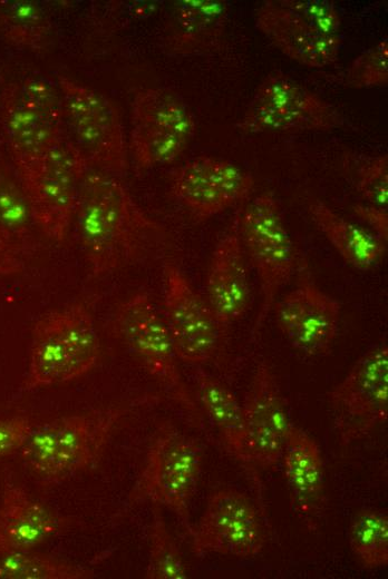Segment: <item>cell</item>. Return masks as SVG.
Wrapping results in <instances>:
<instances>
[{
    "label": "cell",
    "mask_w": 388,
    "mask_h": 579,
    "mask_svg": "<svg viewBox=\"0 0 388 579\" xmlns=\"http://www.w3.org/2000/svg\"><path fill=\"white\" fill-rule=\"evenodd\" d=\"M0 126L14 168L43 156L67 136L58 84L29 76L1 91Z\"/></svg>",
    "instance_id": "cell-5"
},
{
    "label": "cell",
    "mask_w": 388,
    "mask_h": 579,
    "mask_svg": "<svg viewBox=\"0 0 388 579\" xmlns=\"http://www.w3.org/2000/svg\"><path fill=\"white\" fill-rule=\"evenodd\" d=\"M348 540L355 556L366 569L388 565V516L385 511L366 509L350 522Z\"/></svg>",
    "instance_id": "cell-27"
},
{
    "label": "cell",
    "mask_w": 388,
    "mask_h": 579,
    "mask_svg": "<svg viewBox=\"0 0 388 579\" xmlns=\"http://www.w3.org/2000/svg\"><path fill=\"white\" fill-rule=\"evenodd\" d=\"M48 13L36 1L0 0V39L31 52L45 50L51 39Z\"/></svg>",
    "instance_id": "cell-26"
},
{
    "label": "cell",
    "mask_w": 388,
    "mask_h": 579,
    "mask_svg": "<svg viewBox=\"0 0 388 579\" xmlns=\"http://www.w3.org/2000/svg\"><path fill=\"white\" fill-rule=\"evenodd\" d=\"M239 229L245 256L261 286V304L252 330L254 337L272 311L279 291L294 272L295 252L273 192L261 193L242 208Z\"/></svg>",
    "instance_id": "cell-8"
},
{
    "label": "cell",
    "mask_w": 388,
    "mask_h": 579,
    "mask_svg": "<svg viewBox=\"0 0 388 579\" xmlns=\"http://www.w3.org/2000/svg\"><path fill=\"white\" fill-rule=\"evenodd\" d=\"M333 424L347 445L386 423L388 416V347L365 353L329 393Z\"/></svg>",
    "instance_id": "cell-11"
},
{
    "label": "cell",
    "mask_w": 388,
    "mask_h": 579,
    "mask_svg": "<svg viewBox=\"0 0 388 579\" xmlns=\"http://www.w3.org/2000/svg\"><path fill=\"white\" fill-rule=\"evenodd\" d=\"M253 188L251 173L212 156L187 160L171 174V194L200 220L246 199Z\"/></svg>",
    "instance_id": "cell-14"
},
{
    "label": "cell",
    "mask_w": 388,
    "mask_h": 579,
    "mask_svg": "<svg viewBox=\"0 0 388 579\" xmlns=\"http://www.w3.org/2000/svg\"><path fill=\"white\" fill-rule=\"evenodd\" d=\"M163 320L177 359L200 366L215 356L225 328L217 322L208 303L173 263L164 265Z\"/></svg>",
    "instance_id": "cell-12"
},
{
    "label": "cell",
    "mask_w": 388,
    "mask_h": 579,
    "mask_svg": "<svg viewBox=\"0 0 388 579\" xmlns=\"http://www.w3.org/2000/svg\"><path fill=\"white\" fill-rule=\"evenodd\" d=\"M59 518L20 487L6 482L0 506V556L30 551L59 532Z\"/></svg>",
    "instance_id": "cell-23"
},
{
    "label": "cell",
    "mask_w": 388,
    "mask_h": 579,
    "mask_svg": "<svg viewBox=\"0 0 388 579\" xmlns=\"http://www.w3.org/2000/svg\"><path fill=\"white\" fill-rule=\"evenodd\" d=\"M308 212L311 220L346 263L366 271L381 262L386 244L375 234L341 217L320 199L310 200Z\"/></svg>",
    "instance_id": "cell-24"
},
{
    "label": "cell",
    "mask_w": 388,
    "mask_h": 579,
    "mask_svg": "<svg viewBox=\"0 0 388 579\" xmlns=\"http://www.w3.org/2000/svg\"><path fill=\"white\" fill-rule=\"evenodd\" d=\"M67 136L96 170L120 177L128 169V141L119 111L101 92L59 76Z\"/></svg>",
    "instance_id": "cell-7"
},
{
    "label": "cell",
    "mask_w": 388,
    "mask_h": 579,
    "mask_svg": "<svg viewBox=\"0 0 388 579\" xmlns=\"http://www.w3.org/2000/svg\"><path fill=\"white\" fill-rule=\"evenodd\" d=\"M145 577L148 579H185L187 577L181 551L167 529L158 504L153 507Z\"/></svg>",
    "instance_id": "cell-29"
},
{
    "label": "cell",
    "mask_w": 388,
    "mask_h": 579,
    "mask_svg": "<svg viewBox=\"0 0 388 579\" xmlns=\"http://www.w3.org/2000/svg\"><path fill=\"white\" fill-rule=\"evenodd\" d=\"M343 84L350 88H372L388 85V39L360 53L343 75Z\"/></svg>",
    "instance_id": "cell-30"
},
{
    "label": "cell",
    "mask_w": 388,
    "mask_h": 579,
    "mask_svg": "<svg viewBox=\"0 0 388 579\" xmlns=\"http://www.w3.org/2000/svg\"><path fill=\"white\" fill-rule=\"evenodd\" d=\"M35 227L13 165L0 153V277L23 272L37 249Z\"/></svg>",
    "instance_id": "cell-21"
},
{
    "label": "cell",
    "mask_w": 388,
    "mask_h": 579,
    "mask_svg": "<svg viewBox=\"0 0 388 579\" xmlns=\"http://www.w3.org/2000/svg\"><path fill=\"white\" fill-rule=\"evenodd\" d=\"M230 6L223 0H180L166 21L163 41L168 52L192 56L216 48L223 39Z\"/></svg>",
    "instance_id": "cell-22"
},
{
    "label": "cell",
    "mask_w": 388,
    "mask_h": 579,
    "mask_svg": "<svg viewBox=\"0 0 388 579\" xmlns=\"http://www.w3.org/2000/svg\"><path fill=\"white\" fill-rule=\"evenodd\" d=\"M197 556L220 553L248 558L263 548L261 520L249 497L236 489L214 492L190 534Z\"/></svg>",
    "instance_id": "cell-13"
},
{
    "label": "cell",
    "mask_w": 388,
    "mask_h": 579,
    "mask_svg": "<svg viewBox=\"0 0 388 579\" xmlns=\"http://www.w3.org/2000/svg\"><path fill=\"white\" fill-rule=\"evenodd\" d=\"M242 410L250 465L275 470L281 462L291 423L277 377L264 359L256 364Z\"/></svg>",
    "instance_id": "cell-16"
},
{
    "label": "cell",
    "mask_w": 388,
    "mask_h": 579,
    "mask_svg": "<svg viewBox=\"0 0 388 579\" xmlns=\"http://www.w3.org/2000/svg\"><path fill=\"white\" fill-rule=\"evenodd\" d=\"M122 413L118 408H107L32 428L20 448L22 459L46 485L93 468Z\"/></svg>",
    "instance_id": "cell-3"
},
{
    "label": "cell",
    "mask_w": 388,
    "mask_h": 579,
    "mask_svg": "<svg viewBox=\"0 0 388 579\" xmlns=\"http://www.w3.org/2000/svg\"><path fill=\"white\" fill-rule=\"evenodd\" d=\"M256 28L287 57L310 67L324 68L337 62L341 38L326 36L301 20L275 0L254 11Z\"/></svg>",
    "instance_id": "cell-19"
},
{
    "label": "cell",
    "mask_w": 388,
    "mask_h": 579,
    "mask_svg": "<svg viewBox=\"0 0 388 579\" xmlns=\"http://www.w3.org/2000/svg\"><path fill=\"white\" fill-rule=\"evenodd\" d=\"M345 124L337 107L282 70H273L258 85L236 128L245 134L329 131Z\"/></svg>",
    "instance_id": "cell-9"
},
{
    "label": "cell",
    "mask_w": 388,
    "mask_h": 579,
    "mask_svg": "<svg viewBox=\"0 0 388 579\" xmlns=\"http://www.w3.org/2000/svg\"><path fill=\"white\" fill-rule=\"evenodd\" d=\"M272 310L278 328L294 349L309 356L331 352L341 305L314 284L305 265L300 267L297 287Z\"/></svg>",
    "instance_id": "cell-15"
},
{
    "label": "cell",
    "mask_w": 388,
    "mask_h": 579,
    "mask_svg": "<svg viewBox=\"0 0 388 579\" xmlns=\"http://www.w3.org/2000/svg\"><path fill=\"white\" fill-rule=\"evenodd\" d=\"M32 430L26 416L0 420V458L20 449Z\"/></svg>",
    "instance_id": "cell-33"
},
{
    "label": "cell",
    "mask_w": 388,
    "mask_h": 579,
    "mask_svg": "<svg viewBox=\"0 0 388 579\" xmlns=\"http://www.w3.org/2000/svg\"><path fill=\"white\" fill-rule=\"evenodd\" d=\"M317 31L338 37L341 18L338 8L328 0H275Z\"/></svg>",
    "instance_id": "cell-31"
},
{
    "label": "cell",
    "mask_w": 388,
    "mask_h": 579,
    "mask_svg": "<svg viewBox=\"0 0 388 579\" xmlns=\"http://www.w3.org/2000/svg\"><path fill=\"white\" fill-rule=\"evenodd\" d=\"M357 189L368 205L387 208L388 156L381 154L365 163L358 171Z\"/></svg>",
    "instance_id": "cell-32"
},
{
    "label": "cell",
    "mask_w": 388,
    "mask_h": 579,
    "mask_svg": "<svg viewBox=\"0 0 388 579\" xmlns=\"http://www.w3.org/2000/svg\"><path fill=\"white\" fill-rule=\"evenodd\" d=\"M291 504L309 529H314L326 508L324 472L318 443L291 424L281 457Z\"/></svg>",
    "instance_id": "cell-20"
},
{
    "label": "cell",
    "mask_w": 388,
    "mask_h": 579,
    "mask_svg": "<svg viewBox=\"0 0 388 579\" xmlns=\"http://www.w3.org/2000/svg\"><path fill=\"white\" fill-rule=\"evenodd\" d=\"M0 107H1V91H0Z\"/></svg>",
    "instance_id": "cell-35"
},
{
    "label": "cell",
    "mask_w": 388,
    "mask_h": 579,
    "mask_svg": "<svg viewBox=\"0 0 388 579\" xmlns=\"http://www.w3.org/2000/svg\"><path fill=\"white\" fill-rule=\"evenodd\" d=\"M95 572L59 559L19 551L3 555L0 579H89Z\"/></svg>",
    "instance_id": "cell-28"
},
{
    "label": "cell",
    "mask_w": 388,
    "mask_h": 579,
    "mask_svg": "<svg viewBox=\"0 0 388 579\" xmlns=\"http://www.w3.org/2000/svg\"><path fill=\"white\" fill-rule=\"evenodd\" d=\"M114 325L149 375L183 409L196 415L197 408L180 373L166 324L149 295L137 292L123 302Z\"/></svg>",
    "instance_id": "cell-10"
},
{
    "label": "cell",
    "mask_w": 388,
    "mask_h": 579,
    "mask_svg": "<svg viewBox=\"0 0 388 579\" xmlns=\"http://www.w3.org/2000/svg\"><path fill=\"white\" fill-rule=\"evenodd\" d=\"M200 402L217 429L225 449L246 467V429L242 404L219 379L195 366L193 372Z\"/></svg>",
    "instance_id": "cell-25"
},
{
    "label": "cell",
    "mask_w": 388,
    "mask_h": 579,
    "mask_svg": "<svg viewBox=\"0 0 388 579\" xmlns=\"http://www.w3.org/2000/svg\"><path fill=\"white\" fill-rule=\"evenodd\" d=\"M89 169L68 136L39 159L14 168L33 222L48 238L61 243L67 237L80 184Z\"/></svg>",
    "instance_id": "cell-6"
},
{
    "label": "cell",
    "mask_w": 388,
    "mask_h": 579,
    "mask_svg": "<svg viewBox=\"0 0 388 579\" xmlns=\"http://www.w3.org/2000/svg\"><path fill=\"white\" fill-rule=\"evenodd\" d=\"M357 217L370 226L375 235L387 244L388 239V210L382 207L357 204L352 207Z\"/></svg>",
    "instance_id": "cell-34"
},
{
    "label": "cell",
    "mask_w": 388,
    "mask_h": 579,
    "mask_svg": "<svg viewBox=\"0 0 388 579\" xmlns=\"http://www.w3.org/2000/svg\"><path fill=\"white\" fill-rule=\"evenodd\" d=\"M99 357L93 315L71 303L42 315L33 325L23 391L68 382L88 373Z\"/></svg>",
    "instance_id": "cell-2"
},
{
    "label": "cell",
    "mask_w": 388,
    "mask_h": 579,
    "mask_svg": "<svg viewBox=\"0 0 388 579\" xmlns=\"http://www.w3.org/2000/svg\"><path fill=\"white\" fill-rule=\"evenodd\" d=\"M72 223L95 278L162 251L167 241L166 229L118 177L91 168L80 184Z\"/></svg>",
    "instance_id": "cell-1"
},
{
    "label": "cell",
    "mask_w": 388,
    "mask_h": 579,
    "mask_svg": "<svg viewBox=\"0 0 388 579\" xmlns=\"http://www.w3.org/2000/svg\"><path fill=\"white\" fill-rule=\"evenodd\" d=\"M201 469L202 450L198 443L173 424L163 423L151 442L144 468L120 513L143 502L164 506L176 514L191 534L190 504Z\"/></svg>",
    "instance_id": "cell-4"
},
{
    "label": "cell",
    "mask_w": 388,
    "mask_h": 579,
    "mask_svg": "<svg viewBox=\"0 0 388 579\" xmlns=\"http://www.w3.org/2000/svg\"><path fill=\"white\" fill-rule=\"evenodd\" d=\"M241 210L235 212L216 243L206 276V302L224 328L241 320L250 303L246 259L239 229Z\"/></svg>",
    "instance_id": "cell-17"
},
{
    "label": "cell",
    "mask_w": 388,
    "mask_h": 579,
    "mask_svg": "<svg viewBox=\"0 0 388 579\" xmlns=\"http://www.w3.org/2000/svg\"><path fill=\"white\" fill-rule=\"evenodd\" d=\"M196 133L195 117L185 100L167 88L138 90L130 105L133 140L161 146L188 145Z\"/></svg>",
    "instance_id": "cell-18"
}]
</instances>
